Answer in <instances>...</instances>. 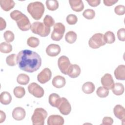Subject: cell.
<instances>
[{
	"label": "cell",
	"mask_w": 125,
	"mask_h": 125,
	"mask_svg": "<svg viewBox=\"0 0 125 125\" xmlns=\"http://www.w3.org/2000/svg\"><path fill=\"white\" fill-rule=\"evenodd\" d=\"M61 51L60 46L57 44L51 43L46 48V53L50 57H55L59 55Z\"/></svg>",
	"instance_id": "obj_13"
},
{
	"label": "cell",
	"mask_w": 125,
	"mask_h": 125,
	"mask_svg": "<svg viewBox=\"0 0 125 125\" xmlns=\"http://www.w3.org/2000/svg\"><path fill=\"white\" fill-rule=\"evenodd\" d=\"M77 38V34L73 31H70L66 33L65 36V41L69 43L72 44L74 43Z\"/></svg>",
	"instance_id": "obj_26"
},
{
	"label": "cell",
	"mask_w": 125,
	"mask_h": 125,
	"mask_svg": "<svg viewBox=\"0 0 125 125\" xmlns=\"http://www.w3.org/2000/svg\"><path fill=\"white\" fill-rule=\"evenodd\" d=\"M125 90L124 85L120 83H114V87L112 89V92L116 95H121L123 94Z\"/></svg>",
	"instance_id": "obj_25"
},
{
	"label": "cell",
	"mask_w": 125,
	"mask_h": 125,
	"mask_svg": "<svg viewBox=\"0 0 125 125\" xmlns=\"http://www.w3.org/2000/svg\"><path fill=\"white\" fill-rule=\"evenodd\" d=\"M95 85L91 82H87L84 83L82 87L83 91L87 94H89L93 93L95 90Z\"/></svg>",
	"instance_id": "obj_23"
},
{
	"label": "cell",
	"mask_w": 125,
	"mask_h": 125,
	"mask_svg": "<svg viewBox=\"0 0 125 125\" xmlns=\"http://www.w3.org/2000/svg\"><path fill=\"white\" fill-rule=\"evenodd\" d=\"M81 69L80 66L76 64H71L70 66L67 75L71 78H76L81 74Z\"/></svg>",
	"instance_id": "obj_17"
},
{
	"label": "cell",
	"mask_w": 125,
	"mask_h": 125,
	"mask_svg": "<svg viewBox=\"0 0 125 125\" xmlns=\"http://www.w3.org/2000/svg\"><path fill=\"white\" fill-rule=\"evenodd\" d=\"M88 4L92 7H96L99 5L101 3L100 0H87Z\"/></svg>",
	"instance_id": "obj_42"
},
{
	"label": "cell",
	"mask_w": 125,
	"mask_h": 125,
	"mask_svg": "<svg viewBox=\"0 0 125 125\" xmlns=\"http://www.w3.org/2000/svg\"><path fill=\"white\" fill-rule=\"evenodd\" d=\"M114 12L118 15H123L125 13V6L123 5H118L115 7Z\"/></svg>",
	"instance_id": "obj_39"
},
{
	"label": "cell",
	"mask_w": 125,
	"mask_h": 125,
	"mask_svg": "<svg viewBox=\"0 0 125 125\" xmlns=\"http://www.w3.org/2000/svg\"><path fill=\"white\" fill-rule=\"evenodd\" d=\"M0 123H2V122H3L5 121V120L6 119V115L3 111L0 110Z\"/></svg>",
	"instance_id": "obj_45"
},
{
	"label": "cell",
	"mask_w": 125,
	"mask_h": 125,
	"mask_svg": "<svg viewBox=\"0 0 125 125\" xmlns=\"http://www.w3.org/2000/svg\"><path fill=\"white\" fill-rule=\"evenodd\" d=\"M104 35L100 33L94 34L88 41L89 46L93 49H97L105 44Z\"/></svg>",
	"instance_id": "obj_6"
},
{
	"label": "cell",
	"mask_w": 125,
	"mask_h": 125,
	"mask_svg": "<svg viewBox=\"0 0 125 125\" xmlns=\"http://www.w3.org/2000/svg\"><path fill=\"white\" fill-rule=\"evenodd\" d=\"M52 83V85L56 88H60L63 87L65 85L66 81L64 77L60 75H57L54 77Z\"/></svg>",
	"instance_id": "obj_20"
},
{
	"label": "cell",
	"mask_w": 125,
	"mask_h": 125,
	"mask_svg": "<svg viewBox=\"0 0 125 125\" xmlns=\"http://www.w3.org/2000/svg\"><path fill=\"white\" fill-rule=\"evenodd\" d=\"M71 64L69 58L65 56H62L58 60V67L61 72L64 75H67Z\"/></svg>",
	"instance_id": "obj_9"
},
{
	"label": "cell",
	"mask_w": 125,
	"mask_h": 125,
	"mask_svg": "<svg viewBox=\"0 0 125 125\" xmlns=\"http://www.w3.org/2000/svg\"><path fill=\"white\" fill-rule=\"evenodd\" d=\"M3 37L7 42H13L15 39L14 33L10 30L5 31L3 34Z\"/></svg>",
	"instance_id": "obj_36"
},
{
	"label": "cell",
	"mask_w": 125,
	"mask_h": 125,
	"mask_svg": "<svg viewBox=\"0 0 125 125\" xmlns=\"http://www.w3.org/2000/svg\"><path fill=\"white\" fill-rule=\"evenodd\" d=\"M27 44L31 47L35 48L39 45L40 40L36 37H30L27 40Z\"/></svg>",
	"instance_id": "obj_32"
},
{
	"label": "cell",
	"mask_w": 125,
	"mask_h": 125,
	"mask_svg": "<svg viewBox=\"0 0 125 125\" xmlns=\"http://www.w3.org/2000/svg\"><path fill=\"white\" fill-rule=\"evenodd\" d=\"M61 100V98L57 93H52L49 96L48 102L49 104L53 107H58Z\"/></svg>",
	"instance_id": "obj_21"
},
{
	"label": "cell",
	"mask_w": 125,
	"mask_h": 125,
	"mask_svg": "<svg viewBox=\"0 0 125 125\" xmlns=\"http://www.w3.org/2000/svg\"><path fill=\"white\" fill-rule=\"evenodd\" d=\"M11 18L16 21L19 28L23 31L29 30L31 28V23L28 18L21 11L15 10L10 14Z\"/></svg>",
	"instance_id": "obj_2"
},
{
	"label": "cell",
	"mask_w": 125,
	"mask_h": 125,
	"mask_svg": "<svg viewBox=\"0 0 125 125\" xmlns=\"http://www.w3.org/2000/svg\"><path fill=\"white\" fill-rule=\"evenodd\" d=\"M30 81L29 77L23 73H21L19 74L17 78V83L21 85H26Z\"/></svg>",
	"instance_id": "obj_27"
},
{
	"label": "cell",
	"mask_w": 125,
	"mask_h": 125,
	"mask_svg": "<svg viewBox=\"0 0 125 125\" xmlns=\"http://www.w3.org/2000/svg\"><path fill=\"white\" fill-rule=\"evenodd\" d=\"M13 93L16 98H21L25 95V90L23 87L18 86L14 88Z\"/></svg>",
	"instance_id": "obj_30"
},
{
	"label": "cell",
	"mask_w": 125,
	"mask_h": 125,
	"mask_svg": "<svg viewBox=\"0 0 125 125\" xmlns=\"http://www.w3.org/2000/svg\"><path fill=\"white\" fill-rule=\"evenodd\" d=\"M104 40L106 43L111 44L113 43L115 41V36L113 32L108 31L104 35Z\"/></svg>",
	"instance_id": "obj_28"
},
{
	"label": "cell",
	"mask_w": 125,
	"mask_h": 125,
	"mask_svg": "<svg viewBox=\"0 0 125 125\" xmlns=\"http://www.w3.org/2000/svg\"><path fill=\"white\" fill-rule=\"evenodd\" d=\"M114 76L118 80H125V65L124 64L119 65L114 70Z\"/></svg>",
	"instance_id": "obj_19"
},
{
	"label": "cell",
	"mask_w": 125,
	"mask_h": 125,
	"mask_svg": "<svg viewBox=\"0 0 125 125\" xmlns=\"http://www.w3.org/2000/svg\"><path fill=\"white\" fill-rule=\"evenodd\" d=\"M61 114L64 115H68L71 111V104L64 97L61 98V102L57 107Z\"/></svg>",
	"instance_id": "obj_10"
},
{
	"label": "cell",
	"mask_w": 125,
	"mask_h": 125,
	"mask_svg": "<svg viewBox=\"0 0 125 125\" xmlns=\"http://www.w3.org/2000/svg\"><path fill=\"white\" fill-rule=\"evenodd\" d=\"M28 91L29 93L38 98H42L44 95V90L42 87L36 83H32L28 86Z\"/></svg>",
	"instance_id": "obj_8"
},
{
	"label": "cell",
	"mask_w": 125,
	"mask_h": 125,
	"mask_svg": "<svg viewBox=\"0 0 125 125\" xmlns=\"http://www.w3.org/2000/svg\"><path fill=\"white\" fill-rule=\"evenodd\" d=\"M15 5L13 0H0V5L2 10L5 11H8L13 8Z\"/></svg>",
	"instance_id": "obj_22"
},
{
	"label": "cell",
	"mask_w": 125,
	"mask_h": 125,
	"mask_svg": "<svg viewBox=\"0 0 125 125\" xmlns=\"http://www.w3.org/2000/svg\"><path fill=\"white\" fill-rule=\"evenodd\" d=\"M12 101V97L10 93L7 91H3L0 95V102L4 105L9 104Z\"/></svg>",
	"instance_id": "obj_24"
},
{
	"label": "cell",
	"mask_w": 125,
	"mask_h": 125,
	"mask_svg": "<svg viewBox=\"0 0 125 125\" xmlns=\"http://www.w3.org/2000/svg\"><path fill=\"white\" fill-rule=\"evenodd\" d=\"M96 94L100 98H105L109 94V90L103 86L99 87L96 91Z\"/></svg>",
	"instance_id": "obj_34"
},
{
	"label": "cell",
	"mask_w": 125,
	"mask_h": 125,
	"mask_svg": "<svg viewBox=\"0 0 125 125\" xmlns=\"http://www.w3.org/2000/svg\"><path fill=\"white\" fill-rule=\"evenodd\" d=\"M69 3L71 9L75 12H81L84 8V4L81 0H69Z\"/></svg>",
	"instance_id": "obj_18"
},
{
	"label": "cell",
	"mask_w": 125,
	"mask_h": 125,
	"mask_svg": "<svg viewBox=\"0 0 125 125\" xmlns=\"http://www.w3.org/2000/svg\"><path fill=\"white\" fill-rule=\"evenodd\" d=\"M101 82L103 87L109 90L112 89L114 85V82L112 75L109 73L105 74L101 78Z\"/></svg>",
	"instance_id": "obj_12"
},
{
	"label": "cell",
	"mask_w": 125,
	"mask_h": 125,
	"mask_svg": "<svg viewBox=\"0 0 125 125\" xmlns=\"http://www.w3.org/2000/svg\"><path fill=\"white\" fill-rule=\"evenodd\" d=\"M113 123V120L110 117H104L103 119L102 125H111Z\"/></svg>",
	"instance_id": "obj_41"
},
{
	"label": "cell",
	"mask_w": 125,
	"mask_h": 125,
	"mask_svg": "<svg viewBox=\"0 0 125 125\" xmlns=\"http://www.w3.org/2000/svg\"><path fill=\"white\" fill-rule=\"evenodd\" d=\"M66 20L68 24L74 25L77 23L78 18L74 14H69L67 16Z\"/></svg>",
	"instance_id": "obj_38"
},
{
	"label": "cell",
	"mask_w": 125,
	"mask_h": 125,
	"mask_svg": "<svg viewBox=\"0 0 125 125\" xmlns=\"http://www.w3.org/2000/svg\"><path fill=\"white\" fill-rule=\"evenodd\" d=\"M30 29L33 33L43 37L47 36L50 33V28L40 21L34 22L31 25Z\"/></svg>",
	"instance_id": "obj_4"
},
{
	"label": "cell",
	"mask_w": 125,
	"mask_h": 125,
	"mask_svg": "<svg viewBox=\"0 0 125 125\" xmlns=\"http://www.w3.org/2000/svg\"><path fill=\"white\" fill-rule=\"evenodd\" d=\"M64 123V119L59 115H50L47 121L48 125H62Z\"/></svg>",
	"instance_id": "obj_14"
},
{
	"label": "cell",
	"mask_w": 125,
	"mask_h": 125,
	"mask_svg": "<svg viewBox=\"0 0 125 125\" xmlns=\"http://www.w3.org/2000/svg\"><path fill=\"white\" fill-rule=\"evenodd\" d=\"M118 39L122 42L125 41V29L122 28L119 29L117 33Z\"/></svg>",
	"instance_id": "obj_40"
},
{
	"label": "cell",
	"mask_w": 125,
	"mask_h": 125,
	"mask_svg": "<svg viewBox=\"0 0 125 125\" xmlns=\"http://www.w3.org/2000/svg\"><path fill=\"white\" fill-rule=\"evenodd\" d=\"M118 1V0H104L103 2L105 5L107 6H110Z\"/></svg>",
	"instance_id": "obj_43"
},
{
	"label": "cell",
	"mask_w": 125,
	"mask_h": 125,
	"mask_svg": "<svg viewBox=\"0 0 125 125\" xmlns=\"http://www.w3.org/2000/svg\"><path fill=\"white\" fill-rule=\"evenodd\" d=\"M27 10L34 19L39 20L42 17L45 8L42 2L40 1H35L28 4L27 7Z\"/></svg>",
	"instance_id": "obj_3"
},
{
	"label": "cell",
	"mask_w": 125,
	"mask_h": 125,
	"mask_svg": "<svg viewBox=\"0 0 125 125\" xmlns=\"http://www.w3.org/2000/svg\"><path fill=\"white\" fill-rule=\"evenodd\" d=\"M47 116V112L44 109L42 108H36L31 117L32 124L33 125H43Z\"/></svg>",
	"instance_id": "obj_5"
},
{
	"label": "cell",
	"mask_w": 125,
	"mask_h": 125,
	"mask_svg": "<svg viewBox=\"0 0 125 125\" xmlns=\"http://www.w3.org/2000/svg\"><path fill=\"white\" fill-rule=\"evenodd\" d=\"M26 115L25 110L21 107H17L12 111V117L16 121L23 120Z\"/></svg>",
	"instance_id": "obj_15"
},
{
	"label": "cell",
	"mask_w": 125,
	"mask_h": 125,
	"mask_svg": "<svg viewBox=\"0 0 125 125\" xmlns=\"http://www.w3.org/2000/svg\"><path fill=\"white\" fill-rule=\"evenodd\" d=\"M52 72L48 68H44L37 76L38 81L42 84L48 82L51 78Z\"/></svg>",
	"instance_id": "obj_11"
},
{
	"label": "cell",
	"mask_w": 125,
	"mask_h": 125,
	"mask_svg": "<svg viewBox=\"0 0 125 125\" xmlns=\"http://www.w3.org/2000/svg\"><path fill=\"white\" fill-rule=\"evenodd\" d=\"M43 23L46 26L50 27L55 24V21L51 16L46 15L43 19Z\"/></svg>",
	"instance_id": "obj_37"
},
{
	"label": "cell",
	"mask_w": 125,
	"mask_h": 125,
	"mask_svg": "<svg viewBox=\"0 0 125 125\" xmlns=\"http://www.w3.org/2000/svg\"><path fill=\"white\" fill-rule=\"evenodd\" d=\"M6 63L11 66L16 65L17 64V56L15 54H12L8 56L6 58Z\"/></svg>",
	"instance_id": "obj_33"
},
{
	"label": "cell",
	"mask_w": 125,
	"mask_h": 125,
	"mask_svg": "<svg viewBox=\"0 0 125 125\" xmlns=\"http://www.w3.org/2000/svg\"><path fill=\"white\" fill-rule=\"evenodd\" d=\"M0 30H2L5 28L6 26V23L5 21L2 17H0Z\"/></svg>",
	"instance_id": "obj_44"
},
{
	"label": "cell",
	"mask_w": 125,
	"mask_h": 125,
	"mask_svg": "<svg viewBox=\"0 0 125 125\" xmlns=\"http://www.w3.org/2000/svg\"><path fill=\"white\" fill-rule=\"evenodd\" d=\"M12 50V45L8 42H2L0 44V51L3 53H9Z\"/></svg>",
	"instance_id": "obj_31"
},
{
	"label": "cell",
	"mask_w": 125,
	"mask_h": 125,
	"mask_svg": "<svg viewBox=\"0 0 125 125\" xmlns=\"http://www.w3.org/2000/svg\"><path fill=\"white\" fill-rule=\"evenodd\" d=\"M114 114L116 118L121 120L123 122L125 119V109L120 104H117L113 109Z\"/></svg>",
	"instance_id": "obj_16"
},
{
	"label": "cell",
	"mask_w": 125,
	"mask_h": 125,
	"mask_svg": "<svg viewBox=\"0 0 125 125\" xmlns=\"http://www.w3.org/2000/svg\"><path fill=\"white\" fill-rule=\"evenodd\" d=\"M65 31V26L61 22L55 23L53 30L51 35V39L55 41H59L63 37Z\"/></svg>",
	"instance_id": "obj_7"
},
{
	"label": "cell",
	"mask_w": 125,
	"mask_h": 125,
	"mask_svg": "<svg viewBox=\"0 0 125 125\" xmlns=\"http://www.w3.org/2000/svg\"><path fill=\"white\" fill-rule=\"evenodd\" d=\"M17 63L21 70L33 73L40 68L42 64V59L37 53L25 49L20 51L17 54Z\"/></svg>",
	"instance_id": "obj_1"
},
{
	"label": "cell",
	"mask_w": 125,
	"mask_h": 125,
	"mask_svg": "<svg viewBox=\"0 0 125 125\" xmlns=\"http://www.w3.org/2000/svg\"><path fill=\"white\" fill-rule=\"evenodd\" d=\"M47 8L50 11L57 10L59 6V2L57 0H48L45 2Z\"/></svg>",
	"instance_id": "obj_29"
},
{
	"label": "cell",
	"mask_w": 125,
	"mask_h": 125,
	"mask_svg": "<svg viewBox=\"0 0 125 125\" xmlns=\"http://www.w3.org/2000/svg\"><path fill=\"white\" fill-rule=\"evenodd\" d=\"M83 15L85 19L91 20L94 18L95 16V12L93 9H87L83 11Z\"/></svg>",
	"instance_id": "obj_35"
}]
</instances>
